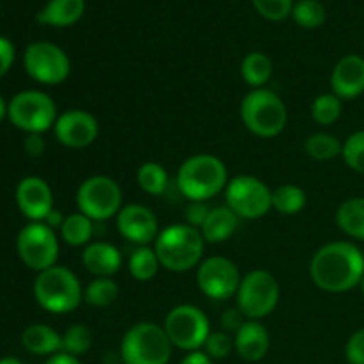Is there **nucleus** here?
Returning <instances> with one entry per match:
<instances>
[{
    "mask_svg": "<svg viewBox=\"0 0 364 364\" xmlns=\"http://www.w3.org/2000/svg\"><path fill=\"white\" fill-rule=\"evenodd\" d=\"M309 276L315 287L327 294L350 291L364 276L363 251L352 242H329L313 255Z\"/></svg>",
    "mask_w": 364,
    "mask_h": 364,
    "instance_id": "nucleus-1",
    "label": "nucleus"
},
{
    "mask_svg": "<svg viewBox=\"0 0 364 364\" xmlns=\"http://www.w3.org/2000/svg\"><path fill=\"white\" fill-rule=\"evenodd\" d=\"M230 183L228 167L219 156L199 153L183 160L176 173V185L188 201H203L215 198L226 191Z\"/></svg>",
    "mask_w": 364,
    "mask_h": 364,
    "instance_id": "nucleus-2",
    "label": "nucleus"
},
{
    "mask_svg": "<svg viewBox=\"0 0 364 364\" xmlns=\"http://www.w3.org/2000/svg\"><path fill=\"white\" fill-rule=\"evenodd\" d=\"M205 244L201 231L196 228L188 224H171L160 231L153 249L162 269L183 274L199 267L205 255Z\"/></svg>",
    "mask_w": 364,
    "mask_h": 364,
    "instance_id": "nucleus-3",
    "label": "nucleus"
},
{
    "mask_svg": "<svg viewBox=\"0 0 364 364\" xmlns=\"http://www.w3.org/2000/svg\"><path fill=\"white\" fill-rule=\"evenodd\" d=\"M34 299L52 315H68L84 301V290L78 277L70 269L53 265L36 277Z\"/></svg>",
    "mask_w": 364,
    "mask_h": 364,
    "instance_id": "nucleus-4",
    "label": "nucleus"
},
{
    "mask_svg": "<svg viewBox=\"0 0 364 364\" xmlns=\"http://www.w3.org/2000/svg\"><path fill=\"white\" fill-rule=\"evenodd\" d=\"M240 119L256 137H277L287 128L288 109L270 89H252L240 103Z\"/></svg>",
    "mask_w": 364,
    "mask_h": 364,
    "instance_id": "nucleus-5",
    "label": "nucleus"
},
{
    "mask_svg": "<svg viewBox=\"0 0 364 364\" xmlns=\"http://www.w3.org/2000/svg\"><path fill=\"white\" fill-rule=\"evenodd\" d=\"M119 355L123 364H167L173 355V343L162 326L137 322L123 334Z\"/></svg>",
    "mask_w": 364,
    "mask_h": 364,
    "instance_id": "nucleus-6",
    "label": "nucleus"
},
{
    "mask_svg": "<svg viewBox=\"0 0 364 364\" xmlns=\"http://www.w3.org/2000/svg\"><path fill=\"white\" fill-rule=\"evenodd\" d=\"M7 117L18 130L25 134H45L53 128L57 117V105L46 92L38 89L16 92L7 105Z\"/></svg>",
    "mask_w": 364,
    "mask_h": 364,
    "instance_id": "nucleus-7",
    "label": "nucleus"
},
{
    "mask_svg": "<svg viewBox=\"0 0 364 364\" xmlns=\"http://www.w3.org/2000/svg\"><path fill=\"white\" fill-rule=\"evenodd\" d=\"M77 208L95 223L117 217L123 208V192L119 183L105 174L87 178L77 191Z\"/></svg>",
    "mask_w": 364,
    "mask_h": 364,
    "instance_id": "nucleus-8",
    "label": "nucleus"
},
{
    "mask_svg": "<svg viewBox=\"0 0 364 364\" xmlns=\"http://www.w3.org/2000/svg\"><path fill=\"white\" fill-rule=\"evenodd\" d=\"M279 294V283L269 270H251L242 277L237 291V308L247 320H262L277 308Z\"/></svg>",
    "mask_w": 364,
    "mask_h": 364,
    "instance_id": "nucleus-9",
    "label": "nucleus"
},
{
    "mask_svg": "<svg viewBox=\"0 0 364 364\" xmlns=\"http://www.w3.org/2000/svg\"><path fill=\"white\" fill-rule=\"evenodd\" d=\"M164 331L173 347L185 352H194L205 347L210 336V320L201 308L192 304L174 306L164 318Z\"/></svg>",
    "mask_w": 364,
    "mask_h": 364,
    "instance_id": "nucleus-10",
    "label": "nucleus"
},
{
    "mask_svg": "<svg viewBox=\"0 0 364 364\" xmlns=\"http://www.w3.org/2000/svg\"><path fill=\"white\" fill-rule=\"evenodd\" d=\"M224 194L226 206L240 219H262L272 210V191L259 178L251 174H242L230 180Z\"/></svg>",
    "mask_w": 364,
    "mask_h": 364,
    "instance_id": "nucleus-11",
    "label": "nucleus"
},
{
    "mask_svg": "<svg viewBox=\"0 0 364 364\" xmlns=\"http://www.w3.org/2000/svg\"><path fill=\"white\" fill-rule=\"evenodd\" d=\"M16 251L21 262L39 274L57 265L59 238L45 223H28L18 233Z\"/></svg>",
    "mask_w": 364,
    "mask_h": 364,
    "instance_id": "nucleus-12",
    "label": "nucleus"
},
{
    "mask_svg": "<svg viewBox=\"0 0 364 364\" xmlns=\"http://www.w3.org/2000/svg\"><path fill=\"white\" fill-rule=\"evenodd\" d=\"M23 66L32 80L43 85H59L70 77L71 60L60 46L36 41L25 48Z\"/></svg>",
    "mask_w": 364,
    "mask_h": 364,
    "instance_id": "nucleus-13",
    "label": "nucleus"
},
{
    "mask_svg": "<svg viewBox=\"0 0 364 364\" xmlns=\"http://www.w3.org/2000/svg\"><path fill=\"white\" fill-rule=\"evenodd\" d=\"M196 281L201 294L208 299L228 301L230 297H237L242 276L235 262L224 256H210L199 263Z\"/></svg>",
    "mask_w": 364,
    "mask_h": 364,
    "instance_id": "nucleus-14",
    "label": "nucleus"
},
{
    "mask_svg": "<svg viewBox=\"0 0 364 364\" xmlns=\"http://www.w3.org/2000/svg\"><path fill=\"white\" fill-rule=\"evenodd\" d=\"M53 134L64 148L84 149L98 139L100 124L87 110L71 109L59 114L53 124Z\"/></svg>",
    "mask_w": 364,
    "mask_h": 364,
    "instance_id": "nucleus-15",
    "label": "nucleus"
},
{
    "mask_svg": "<svg viewBox=\"0 0 364 364\" xmlns=\"http://www.w3.org/2000/svg\"><path fill=\"white\" fill-rule=\"evenodd\" d=\"M116 224L121 237L130 240L137 247L139 245L155 244L160 233L159 219H156L155 213L148 206L137 205V203L123 206L117 213Z\"/></svg>",
    "mask_w": 364,
    "mask_h": 364,
    "instance_id": "nucleus-16",
    "label": "nucleus"
},
{
    "mask_svg": "<svg viewBox=\"0 0 364 364\" xmlns=\"http://www.w3.org/2000/svg\"><path fill=\"white\" fill-rule=\"evenodd\" d=\"M14 199L20 212L31 223H43L53 210V192L46 180L39 176H27L18 183Z\"/></svg>",
    "mask_w": 364,
    "mask_h": 364,
    "instance_id": "nucleus-17",
    "label": "nucleus"
},
{
    "mask_svg": "<svg viewBox=\"0 0 364 364\" xmlns=\"http://www.w3.org/2000/svg\"><path fill=\"white\" fill-rule=\"evenodd\" d=\"M331 87L341 100H355L364 92V59L361 55L341 57L331 73Z\"/></svg>",
    "mask_w": 364,
    "mask_h": 364,
    "instance_id": "nucleus-18",
    "label": "nucleus"
},
{
    "mask_svg": "<svg viewBox=\"0 0 364 364\" xmlns=\"http://www.w3.org/2000/svg\"><path fill=\"white\" fill-rule=\"evenodd\" d=\"M235 352L247 363H258L269 354L270 334L259 320H245L233 336Z\"/></svg>",
    "mask_w": 364,
    "mask_h": 364,
    "instance_id": "nucleus-19",
    "label": "nucleus"
},
{
    "mask_svg": "<svg viewBox=\"0 0 364 364\" xmlns=\"http://www.w3.org/2000/svg\"><path fill=\"white\" fill-rule=\"evenodd\" d=\"M82 265L95 277H114L123 267V256L116 245L96 240L84 247Z\"/></svg>",
    "mask_w": 364,
    "mask_h": 364,
    "instance_id": "nucleus-20",
    "label": "nucleus"
},
{
    "mask_svg": "<svg viewBox=\"0 0 364 364\" xmlns=\"http://www.w3.org/2000/svg\"><path fill=\"white\" fill-rule=\"evenodd\" d=\"M238 224H240V217L233 210L228 206H217V208H212L199 231L206 244H223L233 237L235 231L238 230Z\"/></svg>",
    "mask_w": 364,
    "mask_h": 364,
    "instance_id": "nucleus-21",
    "label": "nucleus"
},
{
    "mask_svg": "<svg viewBox=\"0 0 364 364\" xmlns=\"http://www.w3.org/2000/svg\"><path fill=\"white\" fill-rule=\"evenodd\" d=\"M21 345L34 355H53L63 350V334L45 323H32L21 333Z\"/></svg>",
    "mask_w": 364,
    "mask_h": 364,
    "instance_id": "nucleus-22",
    "label": "nucleus"
},
{
    "mask_svg": "<svg viewBox=\"0 0 364 364\" xmlns=\"http://www.w3.org/2000/svg\"><path fill=\"white\" fill-rule=\"evenodd\" d=\"M85 11V0H48L36 20L50 27H70L77 23Z\"/></svg>",
    "mask_w": 364,
    "mask_h": 364,
    "instance_id": "nucleus-23",
    "label": "nucleus"
},
{
    "mask_svg": "<svg viewBox=\"0 0 364 364\" xmlns=\"http://www.w3.org/2000/svg\"><path fill=\"white\" fill-rule=\"evenodd\" d=\"M336 224L347 237L364 242V198H350L336 210Z\"/></svg>",
    "mask_w": 364,
    "mask_h": 364,
    "instance_id": "nucleus-24",
    "label": "nucleus"
},
{
    "mask_svg": "<svg viewBox=\"0 0 364 364\" xmlns=\"http://www.w3.org/2000/svg\"><path fill=\"white\" fill-rule=\"evenodd\" d=\"M272 60L263 52L247 53L240 63L242 78L252 89L265 87V84L272 77Z\"/></svg>",
    "mask_w": 364,
    "mask_h": 364,
    "instance_id": "nucleus-25",
    "label": "nucleus"
},
{
    "mask_svg": "<svg viewBox=\"0 0 364 364\" xmlns=\"http://www.w3.org/2000/svg\"><path fill=\"white\" fill-rule=\"evenodd\" d=\"M60 238L71 247H85L91 244L95 235V220L89 219L84 213H70L60 226Z\"/></svg>",
    "mask_w": 364,
    "mask_h": 364,
    "instance_id": "nucleus-26",
    "label": "nucleus"
},
{
    "mask_svg": "<svg viewBox=\"0 0 364 364\" xmlns=\"http://www.w3.org/2000/svg\"><path fill=\"white\" fill-rule=\"evenodd\" d=\"M160 262L156 258L155 249L149 245H139L128 258V272L135 281H151L159 274Z\"/></svg>",
    "mask_w": 364,
    "mask_h": 364,
    "instance_id": "nucleus-27",
    "label": "nucleus"
},
{
    "mask_svg": "<svg viewBox=\"0 0 364 364\" xmlns=\"http://www.w3.org/2000/svg\"><path fill=\"white\" fill-rule=\"evenodd\" d=\"M343 142L333 134L318 132V134L309 135L304 141V151L309 159L318 160V162H327L341 156Z\"/></svg>",
    "mask_w": 364,
    "mask_h": 364,
    "instance_id": "nucleus-28",
    "label": "nucleus"
},
{
    "mask_svg": "<svg viewBox=\"0 0 364 364\" xmlns=\"http://www.w3.org/2000/svg\"><path fill=\"white\" fill-rule=\"evenodd\" d=\"M306 192L297 185H281L272 191V208L281 215H297L306 206Z\"/></svg>",
    "mask_w": 364,
    "mask_h": 364,
    "instance_id": "nucleus-29",
    "label": "nucleus"
},
{
    "mask_svg": "<svg viewBox=\"0 0 364 364\" xmlns=\"http://www.w3.org/2000/svg\"><path fill=\"white\" fill-rule=\"evenodd\" d=\"M119 297V287L112 277H95L84 288V301L92 308H109Z\"/></svg>",
    "mask_w": 364,
    "mask_h": 364,
    "instance_id": "nucleus-30",
    "label": "nucleus"
},
{
    "mask_svg": "<svg viewBox=\"0 0 364 364\" xmlns=\"http://www.w3.org/2000/svg\"><path fill=\"white\" fill-rule=\"evenodd\" d=\"M137 185L149 196H162L169 185V174L159 162H146L137 169Z\"/></svg>",
    "mask_w": 364,
    "mask_h": 364,
    "instance_id": "nucleus-31",
    "label": "nucleus"
},
{
    "mask_svg": "<svg viewBox=\"0 0 364 364\" xmlns=\"http://www.w3.org/2000/svg\"><path fill=\"white\" fill-rule=\"evenodd\" d=\"M343 112V100L338 98L334 92H322L311 103V117L315 123L322 127L334 124Z\"/></svg>",
    "mask_w": 364,
    "mask_h": 364,
    "instance_id": "nucleus-32",
    "label": "nucleus"
},
{
    "mask_svg": "<svg viewBox=\"0 0 364 364\" xmlns=\"http://www.w3.org/2000/svg\"><path fill=\"white\" fill-rule=\"evenodd\" d=\"M92 347V333L87 326L84 323H73L68 327L63 334V350L66 354L80 358V355L87 354Z\"/></svg>",
    "mask_w": 364,
    "mask_h": 364,
    "instance_id": "nucleus-33",
    "label": "nucleus"
},
{
    "mask_svg": "<svg viewBox=\"0 0 364 364\" xmlns=\"http://www.w3.org/2000/svg\"><path fill=\"white\" fill-rule=\"evenodd\" d=\"M291 18L302 28H318L326 21V7L318 0H299L294 4Z\"/></svg>",
    "mask_w": 364,
    "mask_h": 364,
    "instance_id": "nucleus-34",
    "label": "nucleus"
},
{
    "mask_svg": "<svg viewBox=\"0 0 364 364\" xmlns=\"http://www.w3.org/2000/svg\"><path fill=\"white\" fill-rule=\"evenodd\" d=\"M341 156L352 171L364 174V130L354 132L345 139Z\"/></svg>",
    "mask_w": 364,
    "mask_h": 364,
    "instance_id": "nucleus-35",
    "label": "nucleus"
},
{
    "mask_svg": "<svg viewBox=\"0 0 364 364\" xmlns=\"http://www.w3.org/2000/svg\"><path fill=\"white\" fill-rule=\"evenodd\" d=\"M255 9L270 21H281L294 11V0H252Z\"/></svg>",
    "mask_w": 364,
    "mask_h": 364,
    "instance_id": "nucleus-36",
    "label": "nucleus"
},
{
    "mask_svg": "<svg viewBox=\"0 0 364 364\" xmlns=\"http://www.w3.org/2000/svg\"><path fill=\"white\" fill-rule=\"evenodd\" d=\"M205 352L212 359H226L235 350L233 338L226 331H213L205 341Z\"/></svg>",
    "mask_w": 364,
    "mask_h": 364,
    "instance_id": "nucleus-37",
    "label": "nucleus"
},
{
    "mask_svg": "<svg viewBox=\"0 0 364 364\" xmlns=\"http://www.w3.org/2000/svg\"><path fill=\"white\" fill-rule=\"evenodd\" d=\"M345 358L348 364H364V329L355 331L345 345Z\"/></svg>",
    "mask_w": 364,
    "mask_h": 364,
    "instance_id": "nucleus-38",
    "label": "nucleus"
},
{
    "mask_svg": "<svg viewBox=\"0 0 364 364\" xmlns=\"http://www.w3.org/2000/svg\"><path fill=\"white\" fill-rule=\"evenodd\" d=\"M210 212H212V208L206 203L191 201V205L187 206V212H185V220H187L185 224L196 228V230H201Z\"/></svg>",
    "mask_w": 364,
    "mask_h": 364,
    "instance_id": "nucleus-39",
    "label": "nucleus"
},
{
    "mask_svg": "<svg viewBox=\"0 0 364 364\" xmlns=\"http://www.w3.org/2000/svg\"><path fill=\"white\" fill-rule=\"evenodd\" d=\"M245 315L238 308H230L220 315V327L226 333H237L242 326L245 323Z\"/></svg>",
    "mask_w": 364,
    "mask_h": 364,
    "instance_id": "nucleus-40",
    "label": "nucleus"
},
{
    "mask_svg": "<svg viewBox=\"0 0 364 364\" xmlns=\"http://www.w3.org/2000/svg\"><path fill=\"white\" fill-rule=\"evenodd\" d=\"M14 55H16V52H14L13 43L0 36V78L11 70L14 63Z\"/></svg>",
    "mask_w": 364,
    "mask_h": 364,
    "instance_id": "nucleus-41",
    "label": "nucleus"
},
{
    "mask_svg": "<svg viewBox=\"0 0 364 364\" xmlns=\"http://www.w3.org/2000/svg\"><path fill=\"white\" fill-rule=\"evenodd\" d=\"M23 148L28 156H41L46 149L43 134H27V137H25V142H23Z\"/></svg>",
    "mask_w": 364,
    "mask_h": 364,
    "instance_id": "nucleus-42",
    "label": "nucleus"
},
{
    "mask_svg": "<svg viewBox=\"0 0 364 364\" xmlns=\"http://www.w3.org/2000/svg\"><path fill=\"white\" fill-rule=\"evenodd\" d=\"M180 364H213V359L210 358L206 352L194 350V352H187V355L181 359Z\"/></svg>",
    "mask_w": 364,
    "mask_h": 364,
    "instance_id": "nucleus-43",
    "label": "nucleus"
},
{
    "mask_svg": "<svg viewBox=\"0 0 364 364\" xmlns=\"http://www.w3.org/2000/svg\"><path fill=\"white\" fill-rule=\"evenodd\" d=\"M64 219H66V215H63V212H60V210L53 208L52 212H50L48 215H46V219L43 220V223H45L46 226L52 228V230L55 231V230H60V226H63Z\"/></svg>",
    "mask_w": 364,
    "mask_h": 364,
    "instance_id": "nucleus-44",
    "label": "nucleus"
},
{
    "mask_svg": "<svg viewBox=\"0 0 364 364\" xmlns=\"http://www.w3.org/2000/svg\"><path fill=\"white\" fill-rule=\"evenodd\" d=\"M45 364H82V363L80 359L75 358V355L66 354V352H57V354L50 355Z\"/></svg>",
    "mask_w": 364,
    "mask_h": 364,
    "instance_id": "nucleus-45",
    "label": "nucleus"
},
{
    "mask_svg": "<svg viewBox=\"0 0 364 364\" xmlns=\"http://www.w3.org/2000/svg\"><path fill=\"white\" fill-rule=\"evenodd\" d=\"M7 105H9V103H6L4 96L0 95V121L7 116Z\"/></svg>",
    "mask_w": 364,
    "mask_h": 364,
    "instance_id": "nucleus-46",
    "label": "nucleus"
},
{
    "mask_svg": "<svg viewBox=\"0 0 364 364\" xmlns=\"http://www.w3.org/2000/svg\"><path fill=\"white\" fill-rule=\"evenodd\" d=\"M0 364H23L18 358H2L0 359Z\"/></svg>",
    "mask_w": 364,
    "mask_h": 364,
    "instance_id": "nucleus-47",
    "label": "nucleus"
},
{
    "mask_svg": "<svg viewBox=\"0 0 364 364\" xmlns=\"http://www.w3.org/2000/svg\"><path fill=\"white\" fill-rule=\"evenodd\" d=\"M359 287H361V290H363V294H364V276H363V279H361V283H359Z\"/></svg>",
    "mask_w": 364,
    "mask_h": 364,
    "instance_id": "nucleus-48",
    "label": "nucleus"
}]
</instances>
